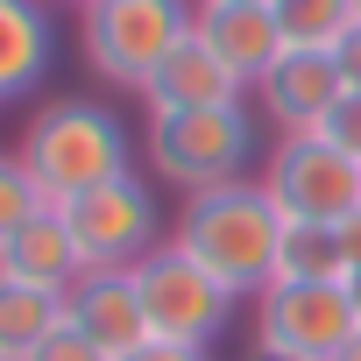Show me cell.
I'll use <instances>...</instances> for the list:
<instances>
[{"label":"cell","mask_w":361,"mask_h":361,"mask_svg":"<svg viewBox=\"0 0 361 361\" xmlns=\"http://www.w3.org/2000/svg\"><path fill=\"white\" fill-rule=\"evenodd\" d=\"M170 241L185 248L220 290H234V298H262V290L276 283L283 213H276V199H269L262 177H241V185L192 192L185 206H177Z\"/></svg>","instance_id":"obj_1"},{"label":"cell","mask_w":361,"mask_h":361,"mask_svg":"<svg viewBox=\"0 0 361 361\" xmlns=\"http://www.w3.org/2000/svg\"><path fill=\"white\" fill-rule=\"evenodd\" d=\"M15 163L36 177V192L50 206H71L78 192H92V185H106V177H128L135 170V135H128V121L106 99L71 92V99H43L22 121Z\"/></svg>","instance_id":"obj_2"},{"label":"cell","mask_w":361,"mask_h":361,"mask_svg":"<svg viewBox=\"0 0 361 361\" xmlns=\"http://www.w3.org/2000/svg\"><path fill=\"white\" fill-rule=\"evenodd\" d=\"M255 106L248 99H220V106H185V114H149L142 156L163 185L177 192H213V185H241L255 163Z\"/></svg>","instance_id":"obj_3"},{"label":"cell","mask_w":361,"mask_h":361,"mask_svg":"<svg viewBox=\"0 0 361 361\" xmlns=\"http://www.w3.org/2000/svg\"><path fill=\"white\" fill-rule=\"evenodd\" d=\"M199 22V0H85L78 8V57L92 78L142 92L163 57L192 36Z\"/></svg>","instance_id":"obj_4"},{"label":"cell","mask_w":361,"mask_h":361,"mask_svg":"<svg viewBox=\"0 0 361 361\" xmlns=\"http://www.w3.org/2000/svg\"><path fill=\"white\" fill-rule=\"evenodd\" d=\"M135 290L149 312V340H177V347H213L234 319V290H220L177 241H163L156 255L135 262Z\"/></svg>","instance_id":"obj_5"},{"label":"cell","mask_w":361,"mask_h":361,"mask_svg":"<svg viewBox=\"0 0 361 361\" xmlns=\"http://www.w3.org/2000/svg\"><path fill=\"white\" fill-rule=\"evenodd\" d=\"M361 333L347 283H269L255 298V354L269 361H333Z\"/></svg>","instance_id":"obj_6"},{"label":"cell","mask_w":361,"mask_h":361,"mask_svg":"<svg viewBox=\"0 0 361 361\" xmlns=\"http://www.w3.org/2000/svg\"><path fill=\"white\" fill-rule=\"evenodd\" d=\"M78 248H85V269H135L142 255L163 248V213H156V192L149 177H106V185L78 192L64 206Z\"/></svg>","instance_id":"obj_7"},{"label":"cell","mask_w":361,"mask_h":361,"mask_svg":"<svg viewBox=\"0 0 361 361\" xmlns=\"http://www.w3.org/2000/svg\"><path fill=\"white\" fill-rule=\"evenodd\" d=\"M262 185L276 199L283 220H319V227H340L354 206H361V163L319 135H276L269 149V170Z\"/></svg>","instance_id":"obj_8"},{"label":"cell","mask_w":361,"mask_h":361,"mask_svg":"<svg viewBox=\"0 0 361 361\" xmlns=\"http://www.w3.org/2000/svg\"><path fill=\"white\" fill-rule=\"evenodd\" d=\"M64 319L106 354H135L149 340V312H142V290H135V269H85L71 290H64Z\"/></svg>","instance_id":"obj_9"},{"label":"cell","mask_w":361,"mask_h":361,"mask_svg":"<svg viewBox=\"0 0 361 361\" xmlns=\"http://www.w3.org/2000/svg\"><path fill=\"white\" fill-rule=\"evenodd\" d=\"M340 71H333V50H283L269 64V78L255 85V106L276 135H312L326 121V106L340 99Z\"/></svg>","instance_id":"obj_10"},{"label":"cell","mask_w":361,"mask_h":361,"mask_svg":"<svg viewBox=\"0 0 361 361\" xmlns=\"http://www.w3.org/2000/svg\"><path fill=\"white\" fill-rule=\"evenodd\" d=\"M192 36L255 92L262 78H269V64L290 50L283 43V29H276V8H241V0H199V22H192Z\"/></svg>","instance_id":"obj_11"},{"label":"cell","mask_w":361,"mask_h":361,"mask_svg":"<svg viewBox=\"0 0 361 361\" xmlns=\"http://www.w3.org/2000/svg\"><path fill=\"white\" fill-rule=\"evenodd\" d=\"M0 276H15V283H36V290H71L85 276V248L64 220V206H43L15 241H0Z\"/></svg>","instance_id":"obj_12"},{"label":"cell","mask_w":361,"mask_h":361,"mask_svg":"<svg viewBox=\"0 0 361 361\" xmlns=\"http://www.w3.org/2000/svg\"><path fill=\"white\" fill-rule=\"evenodd\" d=\"M220 99H248V85H241L199 36H185V43L163 57V71L142 85V106H149V114H185V106H220Z\"/></svg>","instance_id":"obj_13"},{"label":"cell","mask_w":361,"mask_h":361,"mask_svg":"<svg viewBox=\"0 0 361 361\" xmlns=\"http://www.w3.org/2000/svg\"><path fill=\"white\" fill-rule=\"evenodd\" d=\"M50 57H57V29L43 15V0H0V99L36 92Z\"/></svg>","instance_id":"obj_14"},{"label":"cell","mask_w":361,"mask_h":361,"mask_svg":"<svg viewBox=\"0 0 361 361\" xmlns=\"http://www.w3.org/2000/svg\"><path fill=\"white\" fill-rule=\"evenodd\" d=\"M57 326H64V298L57 290L0 276V361H29Z\"/></svg>","instance_id":"obj_15"},{"label":"cell","mask_w":361,"mask_h":361,"mask_svg":"<svg viewBox=\"0 0 361 361\" xmlns=\"http://www.w3.org/2000/svg\"><path fill=\"white\" fill-rule=\"evenodd\" d=\"M276 283H347L340 227H319V220H283V241H276Z\"/></svg>","instance_id":"obj_16"},{"label":"cell","mask_w":361,"mask_h":361,"mask_svg":"<svg viewBox=\"0 0 361 361\" xmlns=\"http://www.w3.org/2000/svg\"><path fill=\"white\" fill-rule=\"evenodd\" d=\"M290 50H333L354 29V0H269Z\"/></svg>","instance_id":"obj_17"},{"label":"cell","mask_w":361,"mask_h":361,"mask_svg":"<svg viewBox=\"0 0 361 361\" xmlns=\"http://www.w3.org/2000/svg\"><path fill=\"white\" fill-rule=\"evenodd\" d=\"M43 206H50V199L36 192V177H29V170L15 163V149H8V156H0V241H15Z\"/></svg>","instance_id":"obj_18"},{"label":"cell","mask_w":361,"mask_h":361,"mask_svg":"<svg viewBox=\"0 0 361 361\" xmlns=\"http://www.w3.org/2000/svg\"><path fill=\"white\" fill-rule=\"evenodd\" d=\"M312 135H319V142H333V149H347V156L361 163V92H340Z\"/></svg>","instance_id":"obj_19"},{"label":"cell","mask_w":361,"mask_h":361,"mask_svg":"<svg viewBox=\"0 0 361 361\" xmlns=\"http://www.w3.org/2000/svg\"><path fill=\"white\" fill-rule=\"evenodd\" d=\"M29 361H106V354H99V347H92V340H85V333L64 319V326H57V333H50V340H43Z\"/></svg>","instance_id":"obj_20"},{"label":"cell","mask_w":361,"mask_h":361,"mask_svg":"<svg viewBox=\"0 0 361 361\" xmlns=\"http://www.w3.org/2000/svg\"><path fill=\"white\" fill-rule=\"evenodd\" d=\"M333 71H340V85H347V92H361V22L333 43Z\"/></svg>","instance_id":"obj_21"},{"label":"cell","mask_w":361,"mask_h":361,"mask_svg":"<svg viewBox=\"0 0 361 361\" xmlns=\"http://www.w3.org/2000/svg\"><path fill=\"white\" fill-rule=\"evenodd\" d=\"M121 361H213V347H177V340H142L135 354H121Z\"/></svg>","instance_id":"obj_22"},{"label":"cell","mask_w":361,"mask_h":361,"mask_svg":"<svg viewBox=\"0 0 361 361\" xmlns=\"http://www.w3.org/2000/svg\"><path fill=\"white\" fill-rule=\"evenodd\" d=\"M340 255H347V276H354V269H361V206L340 220Z\"/></svg>","instance_id":"obj_23"},{"label":"cell","mask_w":361,"mask_h":361,"mask_svg":"<svg viewBox=\"0 0 361 361\" xmlns=\"http://www.w3.org/2000/svg\"><path fill=\"white\" fill-rule=\"evenodd\" d=\"M347 298H354V319H361V269L347 276Z\"/></svg>","instance_id":"obj_24"},{"label":"cell","mask_w":361,"mask_h":361,"mask_svg":"<svg viewBox=\"0 0 361 361\" xmlns=\"http://www.w3.org/2000/svg\"><path fill=\"white\" fill-rule=\"evenodd\" d=\"M333 361H361V333H354V340H347V347H340Z\"/></svg>","instance_id":"obj_25"},{"label":"cell","mask_w":361,"mask_h":361,"mask_svg":"<svg viewBox=\"0 0 361 361\" xmlns=\"http://www.w3.org/2000/svg\"><path fill=\"white\" fill-rule=\"evenodd\" d=\"M241 8H269V0H241Z\"/></svg>","instance_id":"obj_26"},{"label":"cell","mask_w":361,"mask_h":361,"mask_svg":"<svg viewBox=\"0 0 361 361\" xmlns=\"http://www.w3.org/2000/svg\"><path fill=\"white\" fill-rule=\"evenodd\" d=\"M354 22H361V0H354Z\"/></svg>","instance_id":"obj_27"},{"label":"cell","mask_w":361,"mask_h":361,"mask_svg":"<svg viewBox=\"0 0 361 361\" xmlns=\"http://www.w3.org/2000/svg\"><path fill=\"white\" fill-rule=\"evenodd\" d=\"M71 8H85V0H71Z\"/></svg>","instance_id":"obj_28"}]
</instances>
